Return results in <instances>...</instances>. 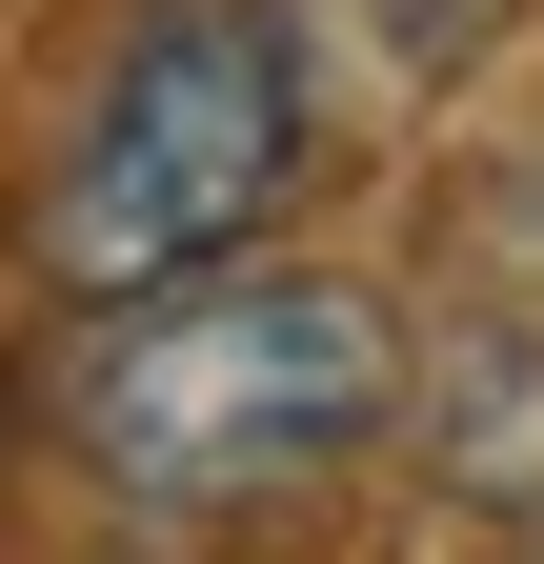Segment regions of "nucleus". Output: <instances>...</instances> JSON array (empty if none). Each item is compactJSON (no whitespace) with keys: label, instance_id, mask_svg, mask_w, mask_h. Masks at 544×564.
I'll return each mask as SVG.
<instances>
[{"label":"nucleus","instance_id":"nucleus-2","mask_svg":"<svg viewBox=\"0 0 544 564\" xmlns=\"http://www.w3.org/2000/svg\"><path fill=\"white\" fill-rule=\"evenodd\" d=\"M403 423V323L323 262H222V282H162V303L81 323L61 364V444H81L101 505L142 524H242V505H303L344 484Z\"/></svg>","mask_w":544,"mask_h":564},{"label":"nucleus","instance_id":"nucleus-1","mask_svg":"<svg viewBox=\"0 0 544 564\" xmlns=\"http://www.w3.org/2000/svg\"><path fill=\"white\" fill-rule=\"evenodd\" d=\"M303 141H323V82H303L283 0H121V41L81 61V101H61L41 182H21L41 303L121 323L162 282H222L303 202Z\"/></svg>","mask_w":544,"mask_h":564}]
</instances>
